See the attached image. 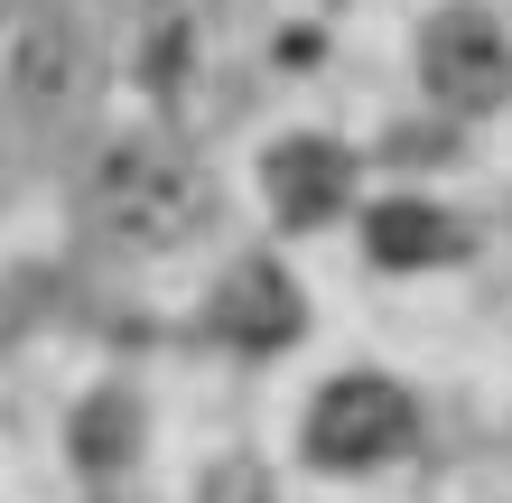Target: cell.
Listing matches in <instances>:
<instances>
[{
	"mask_svg": "<svg viewBox=\"0 0 512 503\" xmlns=\"http://www.w3.org/2000/svg\"><path fill=\"white\" fill-rule=\"evenodd\" d=\"M410 438V401L401 392H382V382H336V392L317 401V420H308V448L326 466H373L391 457Z\"/></svg>",
	"mask_w": 512,
	"mask_h": 503,
	"instance_id": "6da1fadb",
	"label": "cell"
}]
</instances>
